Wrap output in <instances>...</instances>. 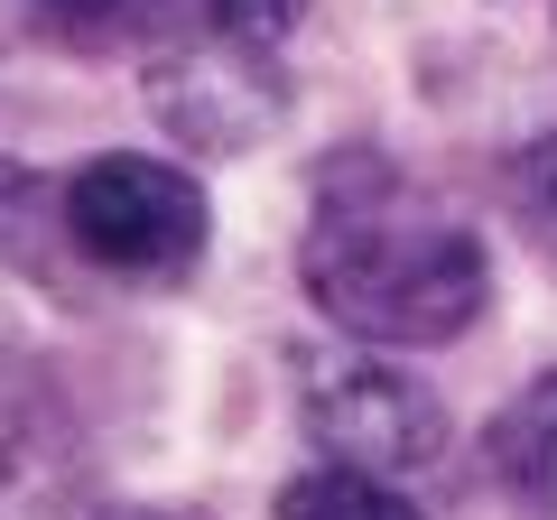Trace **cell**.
<instances>
[{"label":"cell","instance_id":"52a82bcc","mask_svg":"<svg viewBox=\"0 0 557 520\" xmlns=\"http://www.w3.org/2000/svg\"><path fill=\"white\" fill-rule=\"evenodd\" d=\"M149 38H214V47H278L307 20V0H139Z\"/></svg>","mask_w":557,"mask_h":520},{"label":"cell","instance_id":"8992f818","mask_svg":"<svg viewBox=\"0 0 557 520\" xmlns=\"http://www.w3.org/2000/svg\"><path fill=\"white\" fill-rule=\"evenodd\" d=\"M483 465L530 520H557V372H539L493 428H483Z\"/></svg>","mask_w":557,"mask_h":520},{"label":"cell","instance_id":"8fae6325","mask_svg":"<svg viewBox=\"0 0 557 520\" xmlns=\"http://www.w3.org/2000/svg\"><path fill=\"white\" fill-rule=\"evenodd\" d=\"M47 20H65V28H112V20H139V0H38Z\"/></svg>","mask_w":557,"mask_h":520},{"label":"cell","instance_id":"3957f363","mask_svg":"<svg viewBox=\"0 0 557 520\" xmlns=\"http://www.w3.org/2000/svg\"><path fill=\"white\" fill-rule=\"evenodd\" d=\"M298 409L325 465H362V474H391V483H418L446 465V409L399 362H307Z\"/></svg>","mask_w":557,"mask_h":520},{"label":"cell","instance_id":"30bf717a","mask_svg":"<svg viewBox=\"0 0 557 520\" xmlns=\"http://www.w3.org/2000/svg\"><path fill=\"white\" fill-rule=\"evenodd\" d=\"M520 205H530V223L557 242V131L530 149V159H520Z\"/></svg>","mask_w":557,"mask_h":520},{"label":"cell","instance_id":"7a4b0ae2","mask_svg":"<svg viewBox=\"0 0 557 520\" xmlns=\"http://www.w3.org/2000/svg\"><path fill=\"white\" fill-rule=\"evenodd\" d=\"M57 223L94 270L112 280H186L205 260V196L186 168L139 159V149H112V159H84L57 196Z\"/></svg>","mask_w":557,"mask_h":520},{"label":"cell","instance_id":"277c9868","mask_svg":"<svg viewBox=\"0 0 557 520\" xmlns=\"http://www.w3.org/2000/svg\"><path fill=\"white\" fill-rule=\"evenodd\" d=\"M0 520H102L94 437L20 344H0Z\"/></svg>","mask_w":557,"mask_h":520},{"label":"cell","instance_id":"6da1fadb","mask_svg":"<svg viewBox=\"0 0 557 520\" xmlns=\"http://www.w3.org/2000/svg\"><path fill=\"white\" fill-rule=\"evenodd\" d=\"M298 280L344 335L362 344H446L483 317L493 260L474 223L437 205L391 159L354 149L317 177V214L298 242Z\"/></svg>","mask_w":557,"mask_h":520},{"label":"cell","instance_id":"5b68a950","mask_svg":"<svg viewBox=\"0 0 557 520\" xmlns=\"http://www.w3.org/2000/svg\"><path fill=\"white\" fill-rule=\"evenodd\" d=\"M149 94H159V112L177 121L186 140H205V149L260 140V121L278 112L270 47H214V38H168Z\"/></svg>","mask_w":557,"mask_h":520},{"label":"cell","instance_id":"9c48e42d","mask_svg":"<svg viewBox=\"0 0 557 520\" xmlns=\"http://www.w3.org/2000/svg\"><path fill=\"white\" fill-rule=\"evenodd\" d=\"M38 214H47L38 177L0 168V251H10V260H38Z\"/></svg>","mask_w":557,"mask_h":520},{"label":"cell","instance_id":"ba28073f","mask_svg":"<svg viewBox=\"0 0 557 520\" xmlns=\"http://www.w3.org/2000/svg\"><path fill=\"white\" fill-rule=\"evenodd\" d=\"M278 520H428L391 474H362V465H317L278 493Z\"/></svg>","mask_w":557,"mask_h":520}]
</instances>
